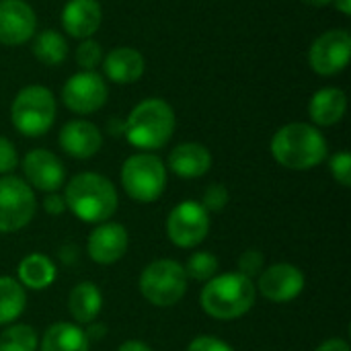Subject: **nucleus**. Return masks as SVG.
Returning a JSON list of instances; mask_svg holds the SVG:
<instances>
[{"label": "nucleus", "mask_w": 351, "mask_h": 351, "mask_svg": "<svg viewBox=\"0 0 351 351\" xmlns=\"http://www.w3.org/2000/svg\"><path fill=\"white\" fill-rule=\"evenodd\" d=\"M269 148L276 162L292 171L315 169L329 154V146L321 130L302 121L282 125L274 134Z\"/></svg>", "instance_id": "1"}, {"label": "nucleus", "mask_w": 351, "mask_h": 351, "mask_svg": "<svg viewBox=\"0 0 351 351\" xmlns=\"http://www.w3.org/2000/svg\"><path fill=\"white\" fill-rule=\"evenodd\" d=\"M66 208L86 224H103L117 210L115 185L99 173H78L64 189Z\"/></svg>", "instance_id": "2"}, {"label": "nucleus", "mask_w": 351, "mask_h": 351, "mask_svg": "<svg viewBox=\"0 0 351 351\" xmlns=\"http://www.w3.org/2000/svg\"><path fill=\"white\" fill-rule=\"evenodd\" d=\"M257 298V288L253 280L245 278L239 271L220 274L206 282L199 304L206 315L218 321H234L245 317Z\"/></svg>", "instance_id": "3"}, {"label": "nucleus", "mask_w": 351, "mask_h": 351, "mask_svg": "<svg viewBox=\"0 0 351 351\" xmlns=\"http://www.w3.org/2000/svg\"><path fill=\"white\" fill-rule=\"evenodd\" d=\"M175 132V111L158 97L140 101L123 121V136L138 150H158L169 144Z\"/></svg>", "instance_id": "4"}, {"label": "nucleus", "mask_w": 351, "mask_h": 351, "mask_svg": "<svg viewBox=\"0 0 351 351\" xmlns=\"http://www.w3.org/2000/svg\"><path fill=\"white\" fill-rule=\"evenodd\" d=\"M56 97L41 84H29L21 88L10 107V119L19 134L27 138L43 136L56 121Z\"/></svg>", "instance_id": "5"}, {"label": "nucleus", "mask_w": 351, "mask_h": 351, "mask_svg": "<svg viewBox=\"0 0 351 351\" xmlns=\"http://www.w3.org/2000/svg\"><path fill=\"white\" fill-rule=\"evenodd\" d=\"M121 187L134 202H156L167 187L165 162L150 152L132 154L121 167Z\"/></svg>", "instance_id": "6"}, {"label": "nucleus", "mask_w": 351, "mask_h": 351, "mask_svg": "<svg viewBox=\"0 0 351 351\" xmlns=\"http://www.w3.org/2000/svg\"><path fill=\"white\" fill-rule=\"evenodd\" d=\"M140 292L154 306H175L187 292V276L183 265L175 259H158L148 263L140 276Z\"/></svg>", "instance_id": "7"}, {"label": "nucleus", "mask_w": 351, "mask_h": 351, "mask_svg": "<svg viewBox=\"0 0 351 351\" xmlns=\"http://www.w3.org/2000/svg\"><path fill=\"white\" fill-rule=\"evenodd\" d=\"M37 210L35 191L27 181L4 175L0 179V232H16L25 228Z\"/></svg>", "instance_id": "8"}, {"label": "nucleus", "mask_w": 351, "mask_h": 351, "mask_svg": "<svg viewBox=\"0 0 351 351\" xmlns=\"http://www.w3.org/2000/svg\"><path fill=\"white\" fill-rule=\"evenodd\" d=\"M210 232V212L195 199L177 204L167 218V237L181 249H191L204 243Z\"/></svg>", "instance_id": "9"}, {"label": "nucleus", "mask_w": 351, "mask_h": 351, "mask_svg": "<svg viewBox=\"0 0 351 351\" xmlns=\"http://www.w3.org/2000/svg\"><path fill=\"white\" fill-rule=\"evenodd\" d=\"M107 97H109L107 82L95 70H82L78 74H72L62 88L64 105L78 115H88L99 111L107 103Z\"/></svg>", "instance_id": "10"}, {"label": "nucleus", "mask_w": 351, "mask_h": 351, "mask_svg": "<svg viewBox=\"0 0 351 351\" xmlns=\"http://www.w3.org/2000/svg\"><path fill=\"white\" fill-rule=\"evenodd\" d=\"M351 35L348 29H331L319 35L308 51V64L319 76H335L348 68Z\"/></svg>", "instance_id": "11"}, {"label": "nucleus", "mask_w": 351, "mask_h": 351, "mask_svg": "<svg viewBox=\"0 0 351 351\" xmlns=\"http://www.w3.org/2000/svg\"><path fill=\"white\" fill-rule=\"evenodd\" d=\"M23 175L31 189L43 191V193L58 191L66 181V169L62 160L45 148H35L25 154Z\"/></svg>", "instance_id": "12"}, {"label": "nucleus", "mask_w": 351, "mask_h": 351, "mask_svg": "<svg viewBox=\"0 0 351 351\" xmlns=\"http://www.w3.org/2000/svg\"><path fill=\"white\" fill-rule=\"evenodd\" d=\"M255 288H259L261 296L269 302H292L304 290V274L292 263H276L259 274Z\"/></svg>", "instance_id": "13"}, {"label": "nucleus", "mask_w": 351, "mask_h": 351, "mask_svg": "<svg viewBox=\"0 0 351 351\" xmlns=\"http://www.w3.org/2000/svg\"><path fill=\"white\" fill-rule=\"evenodd\" d=\"M37 16L25 0H0V43L23 45L35 35Z\"/></svg>", "instance_id": "14"}, {"label": "nucleus", "mask_w": 351, "mask_h": 351, "mask_svg": "<svg viewBox=\"0 0 351 351\" xmlns=\"http://www.w3.org/2000/svg\"><path fill=\"white\" fill-rule=\"evenodd\" d=\"M128 245H130V237H128L125 226L117 222H103L90 232L86 251L95 263L111 265L125 255Z\"/></svg>", "instance_id": "15"}, {"label": "nucleus", "mask_w": 351, "mask_h": 351, "mask_svg": "<svg viewBox=\"0 0 351 351\" xmlns=\"http://www.w3.org/2000/svg\"><path fill=\"white\" fill-rule=\"evenodd\" d=\"M60 146L68 156L86 160L101 150L103 134L95 123L86 119H72L60 130Z\"/></svg>", "instance_id": "16"}, {"label": "nucleus", "mask_w": 351, "mask_h": 351, "mask_svg": "<svg viewBox=\"0 0 351 351\" xmlns=\"http://www.w3.org/2000/svg\"><path fill=\"white\" fill-rule=\"evenodd\" d=\"M103 10L97 0H68L62 10V27L74 39H88L99 31Z\"/></svg>", "instance_id": "17"}, {"label": "nucleus", "mask_w": 351, "mask_h": 351, "mask_svg": "<svg viewBox=\"0 0 351 351\" xmlns=\"http://www.w3.org/2000/svg\"><path fill=\"white\" fill-rule=\"evenodd\" d=\"M212 167V154L204 144L183 142L175 146L169 154V169L181 179L204 177Z\"/></svg>", "instance_id": "18"}, {"label": "nucleus", "mask_w": 351, "mask_h": 351, "mask_svg": "<svg viewBox=\"0 0 351 351\" xmlns=\"http://www.w3.org/2000/svg\"><path fill=\"white\" fill-rule=\"evenodd\" d=\"M105 76L115 84H132L144 74V56L134 47H115L105 56Z\"/></svg>", "instance_id": "19"}, {"label": "nucleus", "mask_w": 351, "mask_h": 351, "mask_svg": "<svg viewBox=\"0 0 351 351\" xmlns=\"http://www.w3.org/2000/svg\"><path fill=\"white\" fill-rule=\"evenodd\" d=\"M348 111V95L337 86H325L317 90L308 103V115L313 123L319 128L335 125L343 119Z\"/></svg>", "instance_id": "20"}, {"label": "nucleus", "mask_w": 351, "mask_h": 351, "mask_svg": "<svg viewBox=\"0 0 351 351\" xmlns=\"http://www.w3.org/2000/svg\"><path fill=\"white\" fill-rule=\"evenodd\" d=\"M103 294L93 282H80L72 288L68 298V311L78 325H90L101 315Z\"/></svg>", "instance_id": "21"}, {"label": "nucleus", "mask_w": 351, "mask_h": 351, "mask_svg": "<svg viewBox=\"0 0 351 351\" xmlns=\"http://www.w3.org/2000/svg\"><path fill=\"white\" fill-rule=\"evenodd\" d=\"M19 284L29 290H45L56 282L58 269L47 255L31 253L19 263Z\"/></svg>", "instance_id": "22"}, {"label": "nucleus", "mask_w": 351, "mask_h": 351, "mask_svg": "<svg viewBox=\"0 0 351 351\" xmlns=\"http://www.w3.org/2000/svg\"><path fill=\"white\" fill-rule=\"evenodd\" d=\"M86 333L72 323H53L41 337L39 351H88Z\"/></svg>", "instance_id": "23"}, {"label": "nucleus", "mask_w": 351, "mask_h": 351, "mask_svg": "<svg viewBox=\"0 0 351 351\" xmlns=\"http://www.w3.org/2000/svg\"><path fill=\"white\" fill-rule=\"evenodd\" d=\"M27 306L25 288L19 280L0 276V325H12Z\"/></svg>", "instance_id": "24"}, {"label": "nucleus", "mask_w": 351, "mask_h": 351, "mask_svg": "<svg viewBox=\"0 0 351 351\" xmlns=\"http://www.w3.org/2000/svg\"><path fill=\"white\" fill-rule=\"evenodd\" d=\"M33 56L45 66H60L68 58V41L60 31L45 29L33 41Z\"/></svg>", "instance_id": "25"}, {"label": "nucleus", "mask_w": 351, "mask_h": 351, "mask_svg": "<svg viewBox=\"0 0 351 351\" xmlns=\"http://www.w3.org/2000/svg\"><path fill=\"white\" fill-rule=\"evenodd\" d=\"M37 331L25 323L10 325L0 335V351H37Z\"/></svg>", "instance_id": "26"}, {"label": "nucleus", "mask_w": 351, "mask_h": 351, "mask_svg": "<svg viewBox=\"0 0 351 351\" xmlns=\"http://www.w3.org/2000/svg\"><path fill=\"white\" fill-rule=\"evenodd\" d=\"M183 269H185L187 278H191L195 282H208L218 271V259L210 251H197L187 259Z\"/></svg>", "instance_id": "27"}, {"label": "nucleus", "mask_w": 351, "mask_h": 351, "mask_svg": "<svg viewBox=\"0 0 351 351\" xmlns=\"http://www.w3.org/2000/svg\"><path fill=\"white\" fill-rule=\"evenodd\" d=\"M76 64L82 68V70H95L101 62H103V49L101 45L95 41V39H82L80 45L76 47Z\"/></svg>", "instance_id": "28"}, {"label": "nucleus", "mask_w": 351, "mask_h": 351, "mask_svg": "<svg viewBox=\"0 0 351 351\" xmlns=\"http://www.w3.org/2000/svg\"><path fill=\"white\" fill-rule=\"evenodd\" d=\"M228 199H230L228 189H226L222 183H212V185L206 187L204 197H202L199 204H202L208 212H222V210L226 208Z\"/></svg>", "instance_id": "29"}, {"label": "nucleus", "mask_w": 351, "mask_h": 351, "mask_svg": "<svg viewBox=\"0 0 351 351\" xmlns=\"http://www.w3.org/2000/svg\"><path fill=\"white\" fill-rule=\"evenodd\" d=\"M329 171L333 175V179L343 185V187H351V154L348 150H341L337 154H333L329 158Z\"/></svg>", "instance_id": "30"}, {"label": "nucleus", "mask_w": 351, "mask_h": 351, "mask_svg": "<svg viewBox=\"0 0 351 351\" xmlns=\"http://www.w3.org/2000/svg\"><path fill=\"white\" fill-rule=\"evenodd\" d=\"M263 265H265V257L257 249H249L239 257V274H243L249 280L257 278L263 271Z\"/></svg>", "instance_id": "31"}, {"label": "nucleus", "mask_w": 351, "mask_h": 351, "mask_svg": "<svg viewBox=\"0 0 351 351\" xmlns=\"http://www.w3.org/2000/svg\"><path fill=\"white\" fill-rule=\"evenodd\" d=\"M19 165L16 148L10 140L0 136V175H10Z\"/></svg>", "instance_id": "32"}, {"label": "nucleus", "mask_w": 351, "mask_h": 351, "mask_svg": "<svg viewBox=\"0 0 351 351\" xmlns=\"http://www.w3.org/2000/svg\"><path fill=\"white\" fill-rule=\"evenodd\" d=\"M187 351H237L234 348H230L226 341L222 339H216V337H210V335H199L195 337Z\"/></svg>", "instance_id": "33"}, {"label": "nucleus", "mask_w": 351, "mask_h": 351, "mask_svg": "<svg viewBox=\"0 0 351 351\" xmlns=\"http://www.w3.org/2000/svg\"><path fill=\"white\" fill-rule=\"evenodd\" d=\"M43 210L49 214V216H60L62 212H66V202H64V195H58V191L53 193H47L45 199H43Z\"/></svg>", "instance_id": "34"}, {"label": "nucleus", "mask_w": 351, "mask_h": 351, "mask_svg": "<svg viewBox=\"0 0 351 351\" xmlns=\"http://www.w3.org/2000/svg\"><path fill=\"white\" fill-rule=\"evenodd\" d=\"M317 351H350V343L346 339H329L323 346H319Z\"/></svg>", "instance_id": "35"}, {"label": "nucleus", "mask_w": 351, "mask_h": 351, "mask_svg": "<svg viewBox=\"0 0 351 351\" xmlns=\"http://www.w3.org/2000/svg\"><path fill=\"white\" fill-rule=\"evenodd\" d=\"M117 351H152V350H150L144 341H136V339H132V341L121 343Z\"/></svg>", "instance_id": "36"}, {"label": "nucleus", "mask_w": 351, "mask_h": 351, "mask_svg": "<svg viewBox=\"0 0 351 351\" xmlns=\"http://www.w3.org/2000/svg\"><path fill=\"white\" fill-rule=\"evenodd\" d=\"M86 333V339L90 341V339H101L105 333H107V329L103 327V325H95V323H90L88 325V331H84Z\"/></svg>", "instance_id": "37"}, {"label": "nucleus", "mask_w": 351, "mask_h": 351, "mask_svg": "<svg viewBox=\"0 0 351 351\" xmlns=\"http://www.w3.org/2000/svg\"><path fill=\"white\" fill-rule=\"evenodd\" d=\"M333 4L341 14H346V16L351 14V0H333Z\"/></svg>", "instance_id": "38"}, {"label": "nucleus", "mask_w": 351, "mask_h": 351, "mask_svg": "<svg viewBox=\"0 0 351 351\" xmlns=\"http://www.w3.org/2000/svg\"><path fill=\"white\" fill-rule=\"evenodd\" d=\"M302 2H306V4H311V6H327V4H331L333 0H302Z\"/></svg>", "instance_id": "39"}]
</instances>
